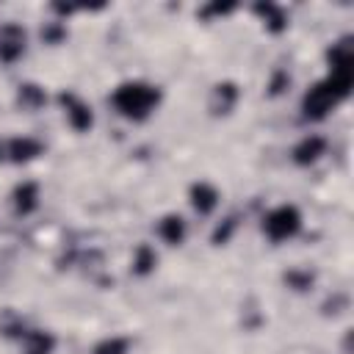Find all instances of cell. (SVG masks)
Segmentation results:
<instances>
[{"instance_id": "obj_1", "label": "cell", "mask_w": 354, "mask_h": 354, "mask_svg": "<svg viewBox=\"0 0 354 354\" xmlns=\"http://www.w3.org/2000/svg\"><path fill=\"white\" fill-rule=\"evenodd\" d=\"M113 108L130 119V122H144L158 105H160V88L147 83V80H127L119 83L111 94Z\"/></svg>"}, {"instance_id": "obj_2", "label": "cell", "mask_w": 354, "mask_h": 354, "mask_svg": "<svg viewBox=\"0 0 354 354\" xmlns=\"http://www.w3.org/2000/svg\"><path fill=\"white\" fill-rule=\"evenodd\" d=\"M351 86L354 80H346V77H335V75H326L324 80L313 83L310 91L304 94L301 100V113L304 119H324L332 108H337L348 94H351Z\"/></svg>"}, {"instance_id": "obj_3", "label": "cell", "mask_w": 354, "mask_h": 354, "mask_svg": "<svg viewBox=\"0 0 354 354\" xmlns=\"http://www.w3.org/2000/svg\"><path fill=\"white\" fill-rule=\"evenodd\" d=\"M299 230H301V213H299L296 205H279V207H274L263 216V232L274 243H282V241L293 238Z\"/></svg>"}, {"instance_id": "obj_4", "label": "cell", "mask_w": 354, "mask_h": 354, "mask_svg": "<svg viewBox=\"0 0 354 354\" xmlns=\"http://www.w3.org/2000/svg\"><path fill=\"white\" fill-rule=\"evenodd\" d=\"M58 102H61V108H64L66 122L72 124V130H77V133L91 130L94 113H91V105H88L83 97H77L75 91H61V94H58Z\"/></svg>"}, {"instance_id": "obj_5", "label": "cell", "mask_w": 354, "mask_h": 354, "mask_svg": "<svg viewBox=\"0 0 354 354\" xmlns=\"http://www.w3.org/2000/svg\"><path fill=\"white\" fill-rule=\"evenodd\" d=\"M28 47V33L22 25L17 22H3L0 25V61L3 64H14L22 58Z\"/></svg>"}, {"instance_id": "obj_6", "label": "cell", "mask_w": 354, "mask_h": 354, "mask_svg": "<svg viewBox=\"0 0 354 354\" xmlns=\"http://www.w3.org/2000/svg\"><path fill=\"white\" fill-rule=\"evenodd\" d=\"M326 61H329V75L354 80V50H351V39H340L337 44H332L329 53H326Z\"/></svg>"}, {"instance_id": "obj_7", "label": "cell", "mask_w": 354, "mask_h": 354, "mask_svg": "<svg viewBox=\"0 0 354 354\" xmlns=\"http://www.w3.org/2000/svg\"><path fill=\"white\" fill-rule=\"evenodd\" d=\"M238 97H241V91H238V86H235L232 80L216 83L213 91H210V113H213V116H227V113L235 108Z\"/></svg>"}, {"instance_id": "obj_8", "label": "cell", "mask_w": 354, "mask_h": 354, "mask_svg": "<svg viewBox=\"0 0 354 354\" xmlns=\"http://www.w3.org/2000/svg\"><path fill=\"white\" fill-rule=\"evenodd\" d=\"M324 152H326V138L313 133V136H304V138L290 149V158H293L296 166H310V163H315Z\"/></svg>"}, {"instance_id": "obj_9", "label": "cell", "mask_w": 354, "mask_h": 354, "mask_svg": "<svg viewBox=\"0 0 354 354\" xmlns=\"http://www.w3.org/2000/svg\"><path fill=\"white\" fill-rule=\"evenodd\" d=\"M41 149H44V144L36 141V138H30V136H17V138H11V141L6 144V155H8V160H14V163H28V160L39 158Z\"/></svg>"}, {"instance_id": "obj_10", "label": "cell", "mask_w": 354, "mask_h": 354, "mask_svg": "<svg viewBox=\"0 0 354 354\" xmlns=\"http://www.w3.org/2000/svg\"><path fill=\"white\" fill-rule=\"evenodd\" d=\"M11 205H14V213H17V216H30V213L39 207V185H36L33 180L19 183V185L11 191Z\"/></svg>"}, {"instance_id": "obj_11", "label": "cell", "mask_w": 354, "mask_h": 354, "mask_svg": "<svg viewBox=\"0 0 354 354\" xmlns=\"http://www.w3.org/2000/svg\"><path fill=\"white\" fill-rule=\"evenodd\" d=\"M188 199H191V205H194V210H196L199 216H207V213H213L216 205H218V191H216V185L199 180V183L191 185Z\"/></svg>"}, {"instance_id": "obj_12", "label": "cell", "mask_w": 354, "mask_h": 354, "mask_svg": "<svg viewBox=\"0 0 354 354\" xmlns=\"http://www.w3.org/2000/svg\"><path fill=\"white\" fill-rule=\"evenodd\" d=\"M158 235L163 243L169 246H180L188 235V227H185V218L177 216V213H166L160 221H158Z\"/></svg>"}, {"instance_id": "obj_13", "label": "cell", "mask_w": 354, "mask_h": 354, "mask_svg": "<svg viewBox=\"0 0 354 354\" xmlns=\"http://www.w3.org/2000/svg\"><path fill=\"white\" fill-rule=\"evenodd\" d=\"M252 11L263 19L266 30H271V33H282V30L288 28V14H285V8L277 6V3H254Z\"/></svg>"}, {"instance_id": "obj_14", "label": "cell", "mask_w": 354, "mask_h": 354, "mask_svg": "<svg viewBox=\"0 0 354 354\" xmlns=\"http://www.w3.org/2000/svg\"><path fill=\"white\" fill-rule=\"evenodd\" d=\"M22 348H25V354H53L55 337L44 329H28V332H22Z\"/></svg>"}, {"instance_id": "obj_15", "label": "cell", "mask_w": 354, "mask_h": 354, "mask_svg": "<svg viewBox=\"0 0 354 354\" xmlns=\"http://www.w3.org/2000/svg\"><path fill=\"white\" fill-rule=\"evenodd\" d=\"M155 266H158V252L149 243H138L136 252H133V274L147 277V274L155 271Z\"/></svg>"}, {"instance_id": "obj_16", "label": "cell", "mask_w": 354, "mask_h": 354, "mask_svg": "<svg viewBox=\"0 0 354 354\" xmlns=\"http://www.w3.org/2000/svg\"><path fill=\"white\" fill-rule=\"evenodd\" d=\"M17 102H19L25 111H39V108L47 102V94H44V88L36 86V83H22V86L17 88Z\"/></svg>"}, {"instance_id": "obj_17", "label": "cell", "mask_w": 354, "mask_h": 354, "mask_svg": "<svg viewBox=\"0 0 354 354\" xmlns=\"http://www.w3.org/2000/svg\"><path fill=\"white\" fill-rule=\"evenodd\" d=\"M127 337H102L94 348H91V354H127Z\"/></svg>"}, {"instance_id": "obj_18", "label": "cell", "mask_w": 354, "mask_h": 354, "mask_svg": "<svg viewBox=\"0 0 354 354\" xmlns=\"http://www.w3.org/2000/svg\"><path fill=\"white\" fill-rule=\"evenodd\" d=\"M64 36H66L64 22H47V25L41 28V39H44L47 44H58V41H64Z\"/></svg>"}, {"instance_id": "obj_19", "label": "cell", "mask_w": 354, "mask_h": 354, "mask_svg": "<svg viewBox=\"0 0 354 354\" xmlns=\"http://www.w3.org/2000/svg\"><path fill=\"white\" fill-rule=\"evenodd\" d=\"M313 274L310 271H290V274H285V282L293 288V290H307L310 285H313Z\"/></svg>"}, {"instance_id": "obj_20", "label": "cell", "mask_w": 354, "mask_h": 354, "mask_svg": "<svg viewBox=\"0 0 354 354\" xmlns=\"http://www.w3.org/2000/svg\"><path fill=\"white\" fill-rule=\"evenodd\" d=\"M290 86V75L288 72H277L274 77H271V83H268V94H279V91H285Z\"/></svg>"}, {"instance_id": "obj_21", "label": "cell", "mask_w": 354, "mask_h": 354, "mask_svg": "<svg viewBox=\"0 0 354 354\" xmlns=\"http://www.w3.org/2000/svg\"><path fill=\"white\" fill-rule=\"evenodd\" d=\"M232 230H235V218H227V221H224V227H218V230L213 232V243H218V246H221V243H227V241H230V235H232Z\"/></svg>"}, {"instance_id": "obj_22", "label": "cell", "mask_w": 354, "mask_h": 354, "mask_svg": "<svg viewBox=\"0 0 354 354\" xmlns=\"http://www.w3.org/2000/svg\"><path fill=\"white\" fill-rule=\"evenodd\" d=\"M232 8H235L232 3H210V6H205L199 14H202V17H210V14H230Z\"/></svg>"}, {"instance_id": "obj_23", "label": "cell", "mask_w": 354, "mask_h": 354, "mask_svg": "<svg viewBox=\"0 0 354 354\" xmlns=\"http://www.w3.org/2000/svg\"><path fill=\"white\" fill-rule=\"evenodd\" d=\"M3 155H6V147H3V144H0V158H3Z\"/></svg>"}]
</instances>
